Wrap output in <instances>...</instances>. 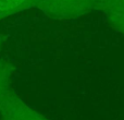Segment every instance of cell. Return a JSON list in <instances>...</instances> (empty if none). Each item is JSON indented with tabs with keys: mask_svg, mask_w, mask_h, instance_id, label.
I'll list each match as a JSON object with an SVG mask.
<instances>
[{
	"mask_svg": "<svg viewBox=\"0 0 124 120\" xmlns=\"http://www.w3.org/2000/svg\"><path fill=\"white\" fill-rule=\"evenodd\" d=\"M23 0H0V13H9L17 9Z\"/></svg>",
	"mask_w": 124,
	"mask_h": 120,
	"instance_id": "obj_1",
	"label": "cell"
}]
</instances>
